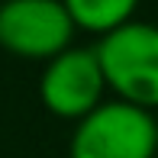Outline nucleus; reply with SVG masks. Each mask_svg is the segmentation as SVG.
Wrapping results in <instances>:
<instances>
[{"label":"nucleus","instance_id":"1","mask_svg":"<svg viewBox=\"0 0 158 158\" xmlns=\"http://www.w3.org/2000/svg\"><path fill=\"white\" fill-rule=\"evenodd\" d=\"M106 90L116 100L152 113L158 106V26L132 23L100 35L94 45Z\"/></svg>","mask_w":158,"mask_h":158},{"label":"nucleus","instance_id":"2","mask_svg":"<svg viewBox=\"0 0 158 158\" xmlns=\"http://www.w3.org/2000/svg\"><path fill=\"white\" fill-rule=\"evenodd\" d=\"M158 123L148 110L123 100H103L74 123L68 158H155Z\"/></svg>","mask_w":158,"mask_h":158},{"label":"nucleus","instance_id":"3","mask_svg":"<svg viewBox=\"0 0 158 158\" xmlns=\"http://www.w3.org/2000/svg\"><path fill=\"white\" fill-rule=\"evenodd\" d=\"M74 23L61 0H3L0 3V48L26 61H52L68 52Z\"/></svg>","mask_w":158,"mask_h":158},{"label":"nucleus","instance_id":"4","mask_svg":"<svg viewBox=\"0 0 158 158\" xmlns=\"http://www.w3.org/2000/svg\"><path fill=\"white\" fill-rule=\"evenodd\" d=\"M106 81L94 48H74L45 61L39 77V100L58 119H84L103 103Z\"/></svg>","mask_w":158,"mask_h":158},{"label":"nucleus","instance_id":"5","mask_svg":"<svg viewBox=\"0 0 158 158\" xmlns=\"http://www.w3.org/2000/svg\"><path fill=\"white\" fill-rule=\"evenodd\" d=\"M68 10L74 29H87L97 35H106L119 26L132 23V13L139 0H61Z\"/></svg>","mask_w":158,"mask_h":158}]
</instances>
